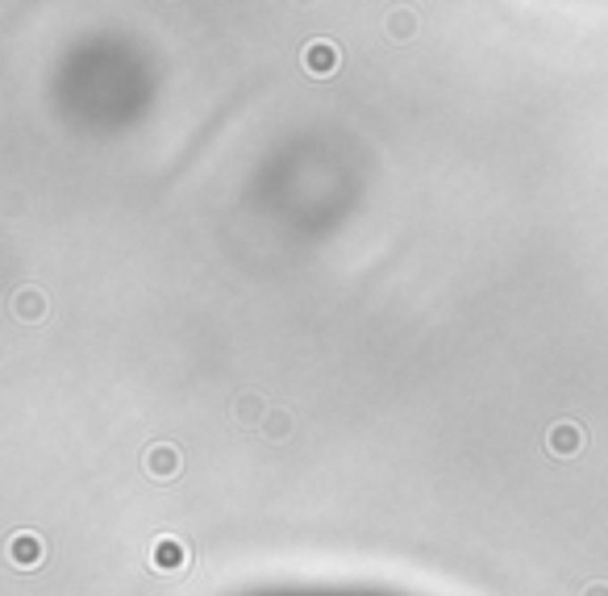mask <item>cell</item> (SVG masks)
Returning <instances> with one entry per match:
<instances>
[{
  "mask_svg": "<svg viewBox=\"0 0 608 596\" xmlns=\"http://www.w3.org/2000/svg\"><path fill=\"white\" fill-rule=\"evenodd\" d=\"M147 472L155 475V480H171V475L180 472V450L175 447H155L147 455Z\"/></svg>",
  "mask_w": 608,
  "mask_h": 596,
  "instance_id": "5",
  "label": "cell"
},
{
  "mask_svg": "<svg viewBox=\"0 0 608 596\" xmlns=\"http://www.w3.org/2000/svg\"><path fill=\"white\" fill-rule=\"evenodd\" d=\"M587 596H608V588L604 584H592V588H587Z\"/></svg>",
  "mask_w": 608,
  "mask_h": 596,
  "instance_id": "8",
  "label": "cell"
},
{
  "mask_svg": "<svg viewBox=\"0 0 608 596\" xmlns=\"http://www.w3.org/2000/svg\"><path fill=\"white\" fill-rule=\"evenodd\" d=\"M255 409H258V401H255V396H242V401H238V413H242L246 421L255 417Z\"/></svg>",
  "mask_w": 608,
  "mask_h": 596,
  "instance_id": "7",
  "label": "cell"
},
{
  "mask_svg": "<svg viewBox=\"0 0 608 596\" xmlns=\"http://www.w3.org/2000/svg\"><path fill=\"white\" fill-rule=\"evenodd\" d=\"M188 542L183 538H155V547H150V567L155 572H183L188 567Z\"/></svg>",
  "mask_w": 608,
  "mask_h": 596,
  "instance_id": "1",
  "label": "cell"
},
{
  "mask_svg": "<svg viewBox=\"0 0 608 596\" xmlns=\"http://www.w3.org/2000/svg\"><path fill=\"white\" fill-rule=\"evenodd\" d=\"M9 559L17 567H38L42 563V538L38 534H13L9 538Z\"/></svg>",
  "mask_w": 608,
  "mask_h": 596,
  "instance_id": "2",
  "label": "cell"
},
{
  "mask_svg": "<svg viewBox=\"0 0 608 596\" xmlns=\"http://www.w3.org/2000/svg\"><path fill=\"white\" fill-rule=\"evenodd\" d=\"M304 67L313 75H329L338 67V47H334V42H308V47H304Z\"/></svg>",
  "mask_w": 608,
  "mask_h": 596,
  "instance_id": "4",
  "label": "cell"
},
{
  "mask_svg": "<svg viewBox=\"0 0 608 596\" xmlns=\"http://www.w3.org/2000/svg\"><path fill=\"white\" fill-rule=\"evenodd\" d=\"M17 313H21L25 321H38V317H42V296H38V293H21V296H17Z\"/></svg>",
  "mask_w": 608,
  "mask_h": 596,
  "instance_id": "6",
  "label": "cell"
},
{
  "mask_svg": "<svg viewBox=\"0 0 608 596\" xmlns=\"http://www.w3.org/2000/svg\"><path fill=\"white\" fill-rule=\"evenodd\" d=\"M579 447H584V430L575 426V421H559V426L550 430V450L554 455L571 459V455H579Z\"/></svg>",
  "mask_w": 608,
  "mask_h": 596,
  "instance_id": "3",
  "label": "cell"
}]
</instances>
